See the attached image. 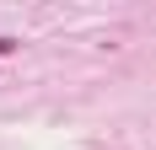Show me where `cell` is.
Masks as SVG:
<instances>
[{
	"mask_svg": "<svg viewBox=\"0 0 156 150\" xmlns=\"http://www.w3.org/2000/svg\"><path fill=\"white\" fill-rule=\"evenodd\" d=\"M11 48H16V38H0V59H5V54H11Z\"/></svg>",
	"mask_w": 156,
	"mask_h": 150,
	"instance_id": "obj_1",
	"label": "cell"
}]
</instances>
